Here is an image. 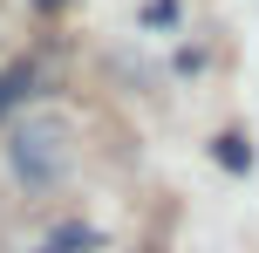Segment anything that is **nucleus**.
<instances>
[{"label": "nucleus", "mask_w": 259, "mask_h": 253, "mask_svg": "<svg viewBox=\"0 0 259 253\" xmlns=\"http://www.w3.org/2000/svg\"><path fill=\"white\" fill-rule=\"evenodd\" d=\"M7 158H14V178H27V185H55V178H68V158H75V130H68V117H27L21 130H14Z\"/></svg>", "instance_id": "obj_1"}, {"label": "nucleus", "mask_w": 259, "mask_h": 253, "mask_svg": "<svg viewBox=\"0 0 259 253\" xmlns=\"http://www.w3.org/2000/svg\"><path fill=\"white\" fill-rule=\"evenodd\" d=\"M89 246H103V233H96V226H82V219H68V226H55L34 253H89Z\"/></svg>", "instance_id": "obj_2"}, {"label": "nucleus", "mask_w": 259, "mask_h": 253, "mask_svg": "<svg viewBox=\"0 0 259 253\" xmlns=\"http://www.w3.org/2000/svg\"><path fill=\"white\" fill-rule=\"evenodd\" d=\"M27 89H34V68H27V62H14V68H0V117H7L14 103H27Z\"/></svg>", "instance_id": "obj_3"}, {"label": "nucleus", "mask_w": 259, "mask_h": 253, "mask_svg": "<svg viewBox=\"0 0 259 253\" xmlns=\"http://www.w3.org/2000/svg\"><path fill=\"white\" fill-rule=\"evenodd\" d=\"M211 158H219L225 171H252V144H246V137H239V130H225L219 144H211Z\"/></svg>", "instance_id": "obj_4"}, {"label": "nucleus", "mask_w": 259, "mask_h": 253, "mask_svg": "<svg viewBox=\"0 0 259 253\" xmlns=\"http://www.w3.org/2000/svg\"><path fill=\"white\" fill-rule=\"evenodd\" d=\"M34 7H62V0H34Z\"/></svg>", "instance_id": "obj_5"}]
</instances>
